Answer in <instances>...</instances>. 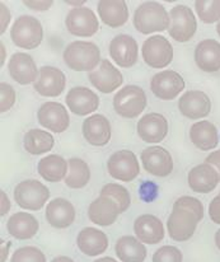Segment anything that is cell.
Returning a JSON list of instances; mask_svg holds the SVG:
<instances>
[{"instance_id": "cell-1", "label": "cell", "mask_w": 220, "mask_h": 262, "mask_svg": "<svg viewBox=\"0 0 220 262\" xmlns=\"http://www.w3.org/2000/svg\"><path fill=\"white\" fill-rule=\"evenodd\" d=\"M204 218V205L191 196H182L173 204V210L167 222L168 234L177 242L188 241L196 232L199 222Z\"/></svg>"}, {"instance_id": "cell-2", "label": "cell", "mask_w": 220, "mask_h": 262, "mask_svg": "<svg viewBox=\"0 0 220 262\" xmlns=\"http://www.w3.org/2000/svg\"><path fill=\"white\" fill-rule=\"evenodd\" d=\"M169 14L166 8L157 2H145L134 13V26L143 35L163 32L169 28Z\"/></svg>"}, {"instance_id": "cell-3", "label": "cell", "mask_w": 220, "mask_h": 262, "mask_svg": "<svg viewBox=\"0 0 220 262\" xmlns=\"http://www.w3.org/2000/svg\"><path fill=\"white\" fill-rule=\"evenodd\" d=\"M64 61L75 72L91 73L101 62V51L93 42L74 41L65 49Z\"/></svg>"}, {"instance_id": "cell-4", "label": "cell", "mask_w": 220, "mask_h": 262, "mask_svg": "<svg viewBox=\"0 0 220 262\" xmlns=\"http://www.w3.org/2000/svg\"><path fill=\"white\" fill-rule=\"evenodd\" d=\"M10 37H12L13 43L20 49H36L42 42V26L40 20L32 15H20L13 23Z\"/></svg>"}, {"instance_id": "cell-5", "label": "cell", "mask_w": 220, "mask_h": 262, "mask_svg": "<svg viewBox=\"0 0 220 262\" xmlns=\"http://www.w3.org/2000/svg\"><path fill=\"white\" fill-rule=\"evenodd\" d=\"M146 107V94L138 85H126L114 97V108L125 119H135Z\"/></svg>"}, {"instance_id": "cell-6", "label": "cell", "mask_w": 220, "mask_h": 262, "mask_svg": "<svg viewBox=\"0 0 220 262\" xmlns=\"http://www.w3.org/2000/svg\"><path fill=\"white\" fill-rule=\"evenodd\" d=\"M50 198V191L43 183L36 180H26L14 188V200L26 210H40Z\"/></svg>"}, {"instance_id": "cell-7", "label": "cell", "mask_w": 220, "mask_h": 262, "mask_svg": "<svg viewBox=\"0 0 220 262\" xmlns=\"http://www.w3.org/2000/svg\"><path fill=\"white\" fill-rule=\"evenodd\" d=\"M169 23L168 32L173 40L177 42H187L197 30V22L192 10L186 5H176L169 12Z\"/></svg>"}, {"instance_id": "cell-8", "label": "cell", "mask_w": 220, "mask_h": 262, "mask_svg": "<svg viewBox=\"0 0 220 262\" xmlns=\"http://www.w3.org/2000/svg\"><path fill=\"white\" fill-rule=\"evenodd\" d=\"M143 59L149 67L163 69L168 67L173 59V47L163 36L149 37L141 47Z\"/></svg>"}, {"instance_id": "cell-9", "label": "cell", "mask_w": 220, "mask_h": 262, "mask_svg": "<svg viewBox=\"0 0 220 262\" xmlns=\"http://www.w3.org/2000/svg\"><path fill=\"white\" fill-rule=\"evenodd\" d=\"M107 169L111 177L117 181L131 182L140 173L138 158L131 150H119L107 161Z\"/></svg>"}, {"instance_id": "cell-10", "label": "cell", "mask_w": 220, "mask_h": 262, "mask_svg": "<svg viewBox=\"0 0 220 262\" xmlns=\"http://www.w3.org/2000/svg\"><path fill=\"white\" fill-rule=\"evenodd\" d=\"M65 26L72 35L78 37H91L96 35L99 28L96 14L89 8H74L70 10L65 19Z\"/></svg>"}, {"instance_id": "cell-11", "label": "cell", "mask_w": 220, "mask_h": 262, "mask_svg": "<svg viewBox=\"0 0 220 262\" xmlns=\"http://www.w3.org/2000/svg\"><path fill=\"white\" fill-rule=\"evenodd\" d=\"M89 80L102 93H112L115 89L121 87L124 78L121 72L112 65L109 60H101L98 67L88 74Z\"/></svg>"}, {"instance_id": "cell-12", "label": "cell", "mask_w": 220, "mask_h": 262, "mask_svg": "<svg viewBox=\"0 0 220 262\" xmlns=\"http://www.w3.org/2000/svg\"><path fill=\"white\" fill-rule=\"evenodd\" d=\"M150 89L154 96L163 101H172L185 89V80L173 70H163L153 77Z\"/></svg>"}, {"instance_id": "cell-13", "label": "cell", "mask_w": 220, "mask_h": 262, "mask_svg": "<svg viewBox=\"0 0 220 262\" xmlns=\"http://www.w3.org/2000/svg\"><path fill=\"white\" fill-rule=\"evenodd\" d=\"M141 162L146 172L157 177H167L173 171L171 153L162 146H150L141 151Z\"/></svg>"}, {"instance_id": "cell-14", "label": "cell", "mask_w": 220, "mask_h": 262, "mask_svg": "<svg viewBox=\"0 0 220 262\" xmlns=\"http://www.w3.org/2000/svg\"><path fill=\"white\" fill-rule=\"evenodd\" d=\"M38 122L54 133L60 134L68 130L70 125V117L67 108L59 102H46L38 108Z\"/></svg>"}, {"instance_id": "cell-15", "label": "cell", "mask_w": 220, "mask_h": 262, "mask_svg": "<svg viewBox=\"0 0 220 262\" xmlns=\"http://www.w3.org/2000/svg\"><path fill=\"white\" fill-rule=\"evenodd\" d=\"M178 108L185 117L190 120L204 119L211 111V101L201 91H188L178 101Z\"/></svg>"}, {"instance_id": "cell-16", "label": "cell", "mask_w": 220, "mask_h": 262, "mask_svg": "<svg viewBox=\"0 0 220 262\" xmlns=\"http://www.w3.org/2000/svg\"><path fill=\"white\" fill-rule=\"evenodd\" d=\"M136 130L145 143H161L168 134V121L163 115L151 112L139 120Z\"/></svg>"}, {"instance_id": "cell-17", "label": "cell", "mask_w": 220, "mask_h": 262, "mask_svg": "<svg viewBox=\"0 0 220 262\" xmlns=\"http://www.w3.org/2000/svg\"><path fill=\"white\" fill-rule=\"evenodd\" d=\"M67 78L60 69L54 67H43L40 69V75L33 83V88L43 97H57L64 92Z\"/></svg>"}, {"instance_id": "cell-18", "label": "cell", "mask_w": 220, "mask_h": 262, "mask_svg": "<svg viewBox=\"0 0 220 262\" xmlns=\"http://www.w3.org/2000/svg\"><path fill=\"white\" fill-rule=\"evenodd\" d=\"M109 55L119 67L131 68L138 61V42L131 36H116L109 43Z\"/></svg>"}, {"instance_id": "cell-19", "label": "cell", "mask_w": 220, "mask_h": 262, "mask_svg": "<svg viewBox=\"0 0 220 262\" xmlns=\"http://www.w3.org/2000/svg\"><path fill=\"white\" fill-rule=\"evenodd\" d=\"M8 70H9L10 77L22 85L35 83L40 75L35 60L31 55L25 54V52H17L10 57Z\"/></svg>"}, {"instance_id": "cell-20", "label": "cell", "mask_w": 220, "mask_h": 262, "mask_svg": "<svg viewBox=\"0 0 220 262\" xmlns=\"http://www.w3.org/2000/svg\"><path fill=\"white\" fill-rule=\"evenodd\" d=\"M68 107L73 114L78 116H87L93 114L99 107V98L92 89L85 87H75L67 94Z\"/></svg>"}, {"instance_id": "cell-21", "label": "cell", "mask_w": 220, "mask_h": 262, "mask_svg": "<svg viewBox=\"0 0 220 262\" xmlns=\"http://www.w3.org/2000/svg\"><path fill=\"white\" fill-rule=\"evenodd\" d=\"M83 136L91 145L104 146L111 139V124L103 115H92L83 122Z\"/></svg>"}, {"instance_id": "cell-22", "label": "cell", "mask_w": 220, "mask_h": 262, "mask_svg": "<svg viewBox=\"0 0 220 262\" xmlns=\"http://www.w3.org/2000/svg\"><path fill=\"white\" fill-rule=\"evenodd\" d=\"M188 186L197 193H209L215 190L220 182L219 173L213 166L208 163L193 167L187 176Z\"/></svg>"}, {"instance_id": "cell-23", "label": "cell", "mask_w": 220, "mask_h": 262, "mask_svg": "<svg viewBox=\"0 0 220 262\" xmlns=\"http://www.w3.org/2000/svg\"><path fill=\"white\" fill-rule=\"evenodd\" d=\"M45 216L51 227L65 229L70 227L75 220V209L67 199L57 198L50 201L46 206Z\"/></svg>"}, {"instance_id": "cell-24", "label": "cell", "mask_w": 220, "mask_h": 262, "mask_svg": "<svg viewBox=\"0 0 220 262\" xmlns=\"http://www.w3.org/2000/svg\"><path fill=\"white\" fill-rule=\"evenodd\" d=\"M134 232L140 242L157 245L164 238V227L157 216L144 214L138 216L134 223Z\"/></svg>"}, {"instance_id": "cell-25", "label": "cell", "mask_w": 220, "mask_h": 262, "mask_svg": "<svg viewBox=\"0 0 220 262\" xmlns=\"http://www.w3.org/2000/svg\"><path fill=\"white\" fill-rule=\"evenodd\" d=\"M195 61L199 69L205 73H215L220 70V43L218 41L208 40L201 41L196 46Z\"/></svg>"}, {"instance_id": "cell-26", "label": "cell", "mask_w": 220, "mask_h": 262, "mask_svg": "<svg viewBox=\"0 0 220 262\" xmlns=\"http://www.w3.org/2000/svg\"><path fill=\"white\" fill-rule=\"evenodd\" d=\"M120 210L117 204L106 196H99L92 204L88 209V216L92 223L101 227H108L117 220Z\"/></svg>"}, {"instance_id": "cell-27", "label": "cell", "mask_w": 220, "mask_h": 262, "mask_svg": "<svg viewBox=\"0 0 220 262\" xmlns=\"http://www.w3.org/2000/svg\"><path fill=\"white\" fill-rule=\"evenodd\" d=\"M77 245L84 255L94 257L106 252L108 248V238L102 230L88 227L79 232Z\"/></svg>"}, {"instance_id": "cell-28", "label": "cell", "mask_w": 220, "mask_h": 262, "mask_svg": "<svg viewBox=\"0 0 220 262\" xmlns=\"http://www.w3.org/2000/svg\"><path fill=\"white\" fill-rule=\"evenodd\" d=\"M98 14L102 22L111 28L121 27L129 19V9L124 0H101Z\"/></svg>"}, {"instance_id": "cell-29", "label": "cell", "mask_w": 220, "mask_h": 262, "mask_svg": "<svg viewBox=\"0 0 220 262\" xmlns=\"http://www.w3.org/2000/svg\"><path fill=\"white\" fill-rule=\"evenodd\" d=\"M38 220L31 214L19 211L10 216L7 223V229L12 237L15 239H31L35 237L38 232Z\"/></svg>"}, {"instance_id": "cell-30", "label": "cell", "mask_w": 220, "mask_h": 262, "mask_svg": "<svg viewBox=\"0 0 220 262\" xmlns=\"http://www.w3.org/2000/svg\"><path fill=\"white\" fill-rule=\"evenodd\" d=\"M190 139L193 145L200 149V150H211V149H215L218 146V129L215 127V125L206 121V120L199 121L191 126Z\"/></svg>"}, {"instance_id": "cell-31", "label": "cell", "mask_w": 220, "mask_h": 262, "mask_svg": "<svg viewBox=\"0 0 220 262\" xmlns=\"http://www.w3.org/2000/svg\"><path fill=\"white\" fill-rule=\"evenodd\" d=\"M38 173L43 180L49 182H59L68 176L69 163L62 157L57 154H51L38 162Z\"/></svg>"}, {"instance_id": "cell-32", "label": "cell", "mask_w": 220, "mask_h": 262, "mask_svg": "<svg viewBox=\"0 0 220 262\" xmlns=\"http://www.w3.org/2000/svg\"><path fill=\"white\" fill-rule=\"evenodd\" d=\"M117 257L121 262H144L146 258V248L138 238L124 235L115 246Z\"/></svg>"}, {"instance_id": "cell-33", "label": "cell", "mask_w": 220, "mask_h": 262, "mask_svg": "<svg viewBox=\"0 0 220 262\" xmlns=\"http://www.w3.org/2000/svg\"><path fill=\"white\" fill-rule=\"evenodd\" d=\"M54 144L55 140L51 134L38 129L28 130L25 134V139H23V146H25L26 151H28L32 156H40V154L47 153L54 148Z\"/></svg>"}, {"instance_id": "cell-34", "label": "cell", "mask_w": 220, "mask_h": 262, "mask_svg": "<svg viewBox=\"0 0 220 262\" xmlns=\"http://www.w3.org/2000/svg\"><path fill=\"white\" fill-rule=\"evenodd\" d=\"M69 172L65 177V185L70 188H83L91 180V169L87 162L79 158L69 159Z\"/></svg>"}, {"instance_id": "cell-35", "label": "cell", "mask_w": 220, "mask_h": 262, "mask_svg": "<svg viewBox=\"0 0 220 262\" xmlns=\"http://www.w3.org/2000/svg\"><path fill=\"white\" fill-rule=\"evenodd\" d=\"M101 196H106V198L111 199L119 206L120 214L125 213L129 209L130 204H131V199H130V193L124 186L117 185V183H107L102 187Z\"/></svg>"}, {"instance_id": "cell-36", "label": "cell", "mask_w": 220, "mask_h": 262, "mask_svg": "<svg viewBox=\"0 0 220 262\" xmlns=\"http://www.w3.org/2000/svg\"><path fill=\"white\" fill-rule=\"evenodd\" d=\"M196 12L204 23H215L220 20V0H197Z\"/></svg>"}, {"instance_id": "cell-37", "label": "cell", "mask_w": 220, "mask_h": 262, "mask_svg": "<svg viewBox=\"0 0 220 262\" xmlns=\"http://www.w3.org/2000/svg\"><path fill=\"white\" fill-rule=\"evenodd\" d=\"M10 262H46V256L38 248L26 246V247L18 248L13 253Z\"/></svg>"}, {"instance_id": "cell-38", "label": "cell", "mask_w": 220, "mask_h": 262, "mask_svg": "<svg viewBox=\"0 0 220 262\" xmlns=\"http://www.w3.org/2000/svg\"><path fill=\"white\" fill-rule=\"evenodd\" d=\"M153 262H182V252L173 246H163L156 251Z\"/></svg>"}, {"instance_id": "cell-39", "label": "cell", "mask_w": 220, "mask_h": 262, "mask_svg": "<svg viewBox=\"0 0 220 262\" xmlns=\"http://www.w3.org/2000/svg\"><path fill=\"white\" fill-rule=\"evenodd\" d=\"M15 103V91L8 83L0 84V112L9 111Z\"/></svg>"}, {"instance_id": "cell-40", "label": "cell", "mask_w": 220, "mask_h": 262, "mask_svg": "<svg viewBox=\"0 0 220 262\" xmlns=\"http://www.w3.org/2000/svg\"><path fill=\"white\" fill-rule=\"evenodd\" d=\"M158 195V186L153 182H145L140 187V196L145 203H151Z\"/></svg>"}, {"instance_id": "cell-41", "label": "cell", "mask_w": 220, "mask_h": 262, "mask_svg": "<svg viewBox=\"0 0 220 262\" xmlns=\"http://www.w3.org/2000/svg\"><path fill=\"white\" fill-rule=\"evenodd\" d=\"M23 4L28 7L32 10H37V12H43L51 8L52 0H25Z\"/></svg>"}, {"instance_id": "cell-42", "label": "cell", "mask_w": 220, "mask_h": 262, "mask_svg": "<svg viewBox=\"0 0 220 262\" xmlns=\"http://www.w3.org/2000/svg\"><path fill=\"white\" fill-rule=\"evenodd\" d=\"M209 215L215 224H220V192L211 200L209 205Z\"/></svg>"}, {"instance_id": "cell-43", "label": "cell", "mask_w": 220, "mask_h": 262, "mask_svg": "<svg viewBox=\"0 0 220 262\" xmlns=\"http://www.w3.org/2000/svg\"><path fill=\"white\" fill-rule=\"evenodd\" d=\"M0 12H2V19H0V33H4L10 22V12L4 3H0Z\"/></svg>"}, {"instance_id": "cell-44", "label": "cell", "mask_w": 220, "mask_h": 262, "mask_svg": "<svg viewBox=\"0 0 220 262\" xmlns=\"http://www.w3.org/2000/svg\"><path fill=\"white\" fill-rule=\"evenodd\" d=\"M205 163L210 164V166H213L214 168L218 171L219 180H220V150H215L213 151V153L209 154L205 159Z\"/></svg>"}, {"instance_id": "cell-45", "label": "cell", "mask_w": 220, "mask_h": 262, "mask_svg": "<svg viewBox=\"0 0 220 262\" xmlns=\"http://www.w3.org/2000/svg\"><path fill=\"white\" fill-rule=\"evenodd\" d=\"M0 198H2V200H0V215L3 216L9 211L10 201H9V198H8V195L4 192V191H0Z\"/></svg>"}, {"instance_id": "cell-46", "label": "cell", "mask_w": 220, "mask_h": 262, "mask_svg": "<svg viewBox=\"0 0 220 262\" xmlns=\"http://www.w3.org/2000/svg\"><path fill=\"white\" fill-rule=\"evenodd\" d=\"M51 262H74V260H72L68 256H59V257H55Z\"/></svg>"}, {"instance_id": "cell-47", "label": "cell", "mask_w": 220, "mask_h": 262, "mask_svg": "<svg viewBox=\"0 0 220 262\" xmlns=\"http://www.w3.org/2000/svg\"><path fill=\"white\" fill-rule=\"evenodd\" d=\"M10 247V243H8V247L4 248V245L2 246V260H0V262H5V260H7V256H8V248Z\"/></svg>"}, {"instance_id": "cell-48", "label": "cell", "mask_w": 220, "mask_h": 262, "mask_svg": "<svg viewBox=\"0 0 220 262\" xmlns=\"http://www.w3.org/2000/svg\"><path fill=\"white\" fill-rule=\"evenodd\" d=\"M93 262H117V261L112 257H102V258H98V260H96Z\"/></svg>"}, {"instance_id": "cell-49", "label": "cell", "mask_w": 220, "mask_h": 262, "mask_svg": "<svg viewBox=\"0 0 220 262\" xmlns=\"http://www.w3.org/2000/svg\"><path fill=\"white\" fill-rule=\"evenodd\" d=\"M215 245L216 247H218V250L220 251V229L215 233Z\"/></svg>"}, {"instance_id": "cell-50", "label": "cell", "mask_w": 220, "mask_h": 262, "mask_svg": "<svg viewBox=\"0 0 220 262\" xmlns=\"http://www.w3.org/2000/svg\"><path fill=\"white\" fill-rule=\"evenodd\" d=\"M2 46V65H4V57H5V51H4V45H0Z\"/></svg>"}, {"instance_id": "cell-51", "label": "cell", "mask_w": 220, "mask_h": 262, "mask_svg": "<svg viewBox=\"0 0 220 262\" xmlns=\"http://www.w3.org/2000/svg\"><path fill=\"white\" fill-rule=\"evenodd\" d=\"M67 4H72V5H75V7H77V5H82V4H84V2H67Z\"/></svg>"}, {"instance_id": "cell-52", "label": "cell", "mask_w": 220, "mask_h": 262, "mask_svg": "<svg viewBox=\"0 0 220 262\" xmlns=\"http://www.w3.org/2000/svg\"><path fill=\"white\" fill-rule=\"evenodd\" d=\"M216 32H218V35H219V37H220V20H219L218 26H216Z\"/></svg>"}]
</instances>
